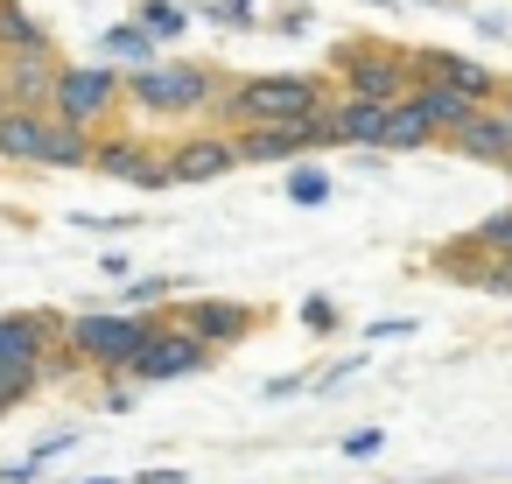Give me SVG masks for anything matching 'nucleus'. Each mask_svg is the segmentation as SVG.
Masks as SVG:
<instances>
[{
	"label": "nucleus",
	"instance_id": "nucleus-1",
	"mask_svg": "<svg viewBox=\"0 0 512 484\" xmlns=\"http://www.w3.org/2000/svg\"><path fill=\"white\" fill-rule=\"evenodd\" d=\"M330 106V92H323V78H309V71H260V78H239V85H225L218 92V127H274V120H309V113H323Z\"/></svg>",
	"mask_w": 512,
	"mask_h": 484
},
{
	"label": "nucleus",
	"instance_id": "nucleus-2",
	"mask_svg": "<svg viewBox=\"0 0 512 484\" xmlns=\"http://www.w3.org/2000/svg\"><path fill=\"white\" fill-rule=\"evenodd\" d=\"M218 92H225V78L211 71V64H141V71H127V99L141 106V113H169V120H183V113H211L218 106Z\"/></svg>",
	"mask_w": 512,
	"mask_h": 484
},
{
	"label": "nucleus",
	"instance_id": "nucleus-3",
	"mask_svg": "<svg viewBox=\"0 0 512 484\" xmlns=\"http://www.w3.org/2000/svg\"><path fill=\"white\" fill-rule=\"evenodd\" d=\"M162 309H120V316H78L64 323V351L78 365H99V372H134L141 344L155 337Z\"/></svg>",
	"mask_w": 512,
	"mask_h": 484
},
{
	"label": "nucleus",
	"instance_id": "nucleus-4",
	"mask_svg": "<svg viewBox=\"0 0 512 484\" xmlns=\"http://www.w3.org/2000/svg\"><path fill=\"white\" fill-rule=\"evenodd\" d=\"M330 71L344 78L351 99H379V106H393V99H407V92L421 85V78H414V50H393V43H372V36L344 43V50L330 57Z\"/></svg>",
	"mask_w": 512,
	"mask_h": 484
},
{
	"label": "nucleus",
	"instance_id": "nucleus-5",
	"mask_svg": "<svg viewBox=\"0 0 512 484\" xmlns=\"http://www.w3.org/2000/svg\"><path fill=\"white\" fill-rule=\"evenodd\" d=\"M120 99H127V71H106V64H64V78H57V113L78 120V127H92V134L120 113Z\"/></svg>",
	"mask_w": 512,
	"mask_h": 484
},
{
	"label": "nucleus",
	"instance_id": "nucleus-6",
	"mask_svg": "<svg viewBox=\"0 0 512 484\" xmlns=\"http://www.w3.org/2000/svg\"><path fill=\"white\" fill-rule=\"evenodd\" d=\"M218 351L197 337V330H183V323H155V337L141 344V358H134V379L141 386H162V379H190V372H204Z\"/></svg>",
	"mask_w": 512,
	"mask_h": 484
},
{
	"label": "nucleus",
	"instance_id": "nucleus-7",
	"mask_svg": "<svg viewBox=\"0 0 512 484\" xmlns=\"http://www.w3.org/2000/svg\"><path fill=\"white\" fill-rule=\"evenodd\" d=\"M57 50H0V99L22 113H57Z\"/></svg>",
	"mask_w": 512,
	"mask_h": 484
},
{
	"label": "nucleus",
	"instance_id": "nucleus-8",
	"mask_svg": "<svg viewBox=\"0 0 512 484\" xmlns=\"http://www.w3.org/2000/svg\"><path fill=\"white\" fill-rule=\"evenodd\" d=\"M92 169H99V176L134 183V190H169V162H162V155H148V141H141V134H106V141L92 148Z\"/></svg>",
	"mask_w": 512,
	"mask_h": 484
},
{
	"label": "nucleus",
	"instance_id": "nucleus-9",
	"mask_svg": "<svg viewBox=\"0 0 512 484\" xmlns=\"http://www.w3.org/2000/svg\"><path fill=\"white\" fill-rule=\"evenodd\" d=\"M162 162H169V183H218L239 169V141L232 134H183Z\"/></svg>",
	"mask_w": 512,
	"mask_h": 484
},
{
	"label": "nucleus",
	"instance_id": "nucleus-10",
	"mask_svg": "<svg viewBox=\"0 0 512 484\" xmlns=\"http://www.w3.org/2000/svg\"><path fill=\"white\" fill-rule=\"evenodd\" d=\"M176 323H183V330H197L211 351H232V344H246V337H253V323H260V316H253L246 302L204 295V302H183V316H176Z\"/></svg>",
	"mask_w": 512,
	"mask_h": 484
},
{
	"label": "nucleus",
	"instance_id": "nucleus-11",
	"mask_svg": "<svg viewBox=\"0 0 512 484\" xmlns=\"http://www.w3.org/2000/svg\"><path fill=\"white\" fill-rule=\"evenodd\" d=\"M414 78H421V85H456V92H470L477 106H491V99L505 92L477 57H456V50H414Z\"/></svg>",
	"mask_w": 512,
	"mask_h": 484
},
{
	"label": "nucleus",
	"instance_id": "nucleus-12",
	"mask_svg": "<svg viewBox=\"0 0 512 484\" xmlns=\"http://www.w3.org/2000/svg\"><path fill=\"white\" fill-rule=\"evenodd\" d=\"M57 330H64V323H57V316H36V309L0 316V365H36V372H43Z\"/></svg>",
	"mask_w": 512,
	"mask_h": 484
},
{
	"label": "nucleus",
	"instance_id": "nucleus-13",
	"mask_svg": "<svg viewBox=\"0 0 512 484\" xmlns=\"http://www.w3.org/2000/svg\"><path fill=\"white\" fill-rule=\"evenodd\" d=\"M449 148L463 155V162H491V169H512V134L498 127V113L491 106H477L456 134H449Z\"/></svg>",
	"mask_w": 512,
	"mask_h": 484
},
{
	"label": "nucleus",
	"instance_id": "nucleus-14",
	"mask_svg": "<svg viewBox=\"0 0 512 484\" xmlns=\"http://www.w3.org/2000/svg\"><path fill=\"white\" fill-rule=\"evenodd\" d=\"M330 127H337V148H379V141H386V106L344 92V99L330 106ZM379 155H386V148H379Z\"/></svg>",
	"mask_w": 512,
	"mask_h": 484
},
{
	"label": "nucleus",
	"instance_id": "nucleus-15",
	"mask_svg": "<svg viewBox=\"0 0 512 484\" xmlns=\"http://www.w3.org/2000/svg\"><path fill=\"white\" fill-rule=\"evenodd\" d=\"M92 148H99L92 127L50 113V120H43V155H36V169H92Z\"/></svg>",
	"mask_w": 512,
	"mask_h": 484
},
{
	"label": "nucleus",
	"instance_id": "nucleus-16",
	"mask_svg": "<svg viewBox=\"0 0 512 484\" xmlns=\"http://www.w3.org/2000/svg\"><path fill=\"white\" fill-rule=\"evenodd\" d=\"M428 141H442L435 120H428V106H421L414 92L393 99V106H386V141H379V148H386V155H414V148H428Z\"/></svg>",
	"mask_w": 512,
	"mask_h": 484
},
{
	"label": "nucleus",
	"instance_id": "nucleus-17",
	"mask_svg": "<svg viewBox=\"0 0 512 484\" xmlns=\"http://www.w3.org/2000/svg\"><path fill=\"white\" fill-rule=\"evenodd\" d=\"M43 120L50 113H22V106L0 113V162H36L43 155Z\"/></svg>",
	"mask_w": 512,
	"mask_h": 484
},
{
	"label": "nucleus",
	"instance_id": "nucleus-18",
	"mask_svg": "<svg viewBox=\"0 0 512 484\" xmlns=\"http://www.w3.org/2000/svg\"><path fill=\"white\" fill-rule=\"evenodd\" d=\"M414 99L428 106V120H435V134H442V141L477 113V99H470V92H456V85H414Z\"/></svg>",
	"mask_w": 512,
	"mask_h": 484
},
{
	"label": "nucleus",
	"instance_id": "nucleus-19",
	"mask_svg": "<svg viewBox=\"0 0 512 484\" xmlns=\"http://www.w3.org/2000/svg\"><path fill=\"white\" fill-rule=\"evenodd\" d=\"M0 50H57L50 22H36L22 0H0Z\"/></svg>",
	"mask_w": 512,
	"mask_h": 484
},
{
	"label": "nucleus",
	"instance_id": "nucleus-20",
	"mask_svg": "<svg viewBox=\"0 0 512 484\" xmlns=\"http://www.w3.org/2000/svg\"><path fill=\"white\" fill-rule=\"evenodd\" d=\"M134 22H141V29H148L155 43H176V36L190 29V15L176 8V0H141V15H134Z\"/></svg>",
	"mask_w": 512,
	"mask_h": 484
},
{
	"label": "nucleus",
	"instance_id": "nucleus-21",
	"mask_svg": "<svg viewBox=\"0 0 512 484\" xmlns=\"http://www.w3.org/2000/svg\"><path fill=\"white\" fill-rule=\"evenodd\" d=\"M106 50H113V57H127L134 71H141V64H155V36H148L141 22H120V29H106Z\"/></svg>",
	"mask_w": 512,
	"mask_h": 484
},
{
	"label": "nucleus",
	"instance_id": "nucleus-22",
	"mask_svg": "<svg viewBox=\"0 0 512 484\" xmlns=\"http://www.w3.org/2000/svg\"><path fill=\"white\" fill-rule=\"evenodd\" d=\"M36 386H43V372H36V365H0V414H15Z\"/></svg>",
	"mask_w": 512,
	"mask_h": 484
},
{
	"label": "nucleus",
	"instance_id": "nucleus-23",
	"mask_svg": "<svg viewBox=\"0 0 512 484\" xmlns=\"http://www.w3.org/2000/svg\"><path fill=\"white\" fill-rule=\"evenodd\" d=\"M470 239H477V246H484L491 260H512V204H505V211H491V218H484V225H477Z\"/></svg>",
	"mask_w": 512,
	"mask_h": 484
},
{
	"label": "nucleus",
	"instance_id": "nucleus-24",
	"mask_svg": "<svg viewBox=\"0 0 512 484\" xmlns=\"http://www.w3.org/2000/svg\"><path fill=\"white\" fill-rule=\"evenodd\" d=\"M288 197H295L302 211H316V204H330V176H323V169H295V176H288Z\"/></svg>",
	"mask_w": 512,
	"mask_h": 484
},
{
	"label": "nucleus",
	"instance_id": "nucleus-25",
	"mask_svg": "<svg viewBox=\"0 0 512 484\" xmlns=\"http://www.w3.org/2000/svg\"><path fill=\"white\" fill-rule=\"evenodd\" d=\"M204 22H225V29H253V0H211Z\"/></svg>",
	"mask_w": 512,
	"mask_h": 484
},
{
	"label": "nucleus",
	"instance_id": "nucleus-26",
	"mask_svg": "<svg viewBox=\"0 0 512 484\" xmlns=\"http://www.w3.org/2000/svg\"><path fill=\"white\" fill-rule=\"evenodd\" d=\"M176 281H162V274H148V281H127V302L134 309H162V295H169Z\"/></svg>",
	"mask_w": 512,
	"mask_h": 484
},
{
	"label": "nucleus",
	"instance_id": "nucleus-27",
	"mask_svg": "<svg viewBox=\"0 0 512 484\" xmlns=\"http://www.w3.org/2000/svg\"><path fill=\"white\" fill-rule=\"evenodd\" d=\"M477 288H484V295H512V260H491V267L477 274Z\"/></svg>",
	"mask_w": 512,
	"mask_h": 484
},
{
	"label": "nucleus",
	"instance_id": "nucleus-28",
	"mask_svg": "<svg viewBox=\"0 0 512 484\" xmlns=\"http://www.w3.org/2000/svg\"><path fill=\"white\" fill-rule=\"evenodd\" d=\"M302 323H309V330H337V309H330L323 295H309V302H302Z\"/></svg>",
	"mask_w": 512,
	"mask_h": 484
},
{
	"label": "nucleus",
	"instance_id": "nucleus-29",
	"mask_svg": "<svg viewBox=\"0 0 512 484\" xmlns=\"http://www.w3.org/2000/svg\"><path fill=\"white\" fill-rule=\"evenodd\" d=\"M344 456H379V428H358V435L344 442Z\"/></svg>",
	"mask_w": 512,
	"mask_h": 484
},
{
	"label": "nucleus",
	"instance_id": "nucleus-30",
	"mask_svg": "<svg viewBox=\"0 0 512 484\" xmlns=\"http://www.w3.org/2000/svg\"><path fill=\"white\" fill-rule=\"evenodd\" d=\"M71 442H78V435H50V442H36V449H29V456H36V463H57V456H64V449H71Z\"/></svg>",
	"mask_w": 512,
	"mask_h": 484
},
{
	"label": "nucleus",
	"instance_id": "nucleus-31",
	"mask_svg": "<svg viewBox=\"0 0 512 484\" xmlns=\"http://www.w3.org/2000/svg\"><path fill=\"white\" fill-rule=\"evenodd\" d=\"M491 113H498V127L512 134V92H498V99H491Z\"/></svg>",
	"mask_w": 512,
	"mask_h": 484
},
{
	"label": "nucleus",
	"instance_id": "nucleus-32",
	"mask_svg": "<svg viewBox=\"0 0 512 484\" xmlns=\"http://www.w3.org/2000/svg\"><path fill=\"white\" fill-rule=\"evenodd\" d=\"M0 113H8V99H0Z\"/></svg>",
	"mask_w": 512,
	"mask_h": 484
}]
</instances>
